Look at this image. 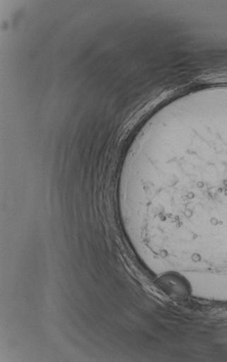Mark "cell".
Wrapping results in <instances>:
<instances>
[{"label":"cell","instance_id":"2","mask_svg":"<svg viewBox=\"0 0 227 362\" xmlns=\"http://www.w3.org/2000/svg\"><path fill=\"white\" fill-rule=\"evenodd\" d=\"M157 286L168 296L175 300H187L192 292L190 281L176 271H168L156 281Z\"/></svg>","mask_w":227,"mask_h":362},{"label":"cell","instance_id":"1","mask_svg":"<svg viewBox=\"0 0 227 362\" xmlns=\"http://www.w3.org/2000/svg\"><path fill=\"white\" fill-rule=\"evenodd\" d=\"M118 198L167 250H227V99L174 100L126 154Z\"/></svg>","mask_w":227,"mask_h":362}]
</instances>
